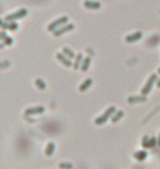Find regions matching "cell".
Here are the masks:
<instances>
[{"instance_id":"ba28073f","label":"cell","mask_w":160,"mask_h":169,"mask_svg":"<svg viewBox=\"0 0 160 169\" xmlns=\"http://www.w3.org/2000/svg\"><path fill=\"white\" fill-rule=\"evenodd\" d=\"M142 37H143L142 32H135V33H132V34L126 36V37H125V41H126L127 43H135V42H137V41L140 40Z\"/></svg>"},{"instance_id":"cb8c5ba5","label":"cell","mask_w":160,"mask_h":169,"mask_svg":"<svg viewBox=\"0 0 160 169\" xmlns=\"http://www.w3.org/2000/svg\"><path fill=\"white\" fill-rule=\"evenodd\" d=\"M155 143H156V140L155 138H150V148L155 146Z\"/></svg>"},{"instance_id":"603a6c76","label":"cell","mask_w":160,"mask_h":169,"mask_svg":"<svg viewBox=\"0 0 160 169\" xmlns=\"http://www.w3.org/2000/svg\"><path fill=\"white\" fill-rule=\"evenodd\" d=\"M7 37L8 36H7V34H6V32H1V34H0V39H1V41H4Z\"/></svg>"},{"instance_id":"4316f807","label":"cell","mask_w":160,"mask_h":169,"mask_svg":"<svg viewBox=\"0 0 160 169\" xmlns=\"http://www.w3.org/2000/svg\"><path fill=\"white\" fill-rule=\"evenodd\" d=\"M158 72H159V74H160V67H159V69H158Z\"/></svg>"},{"instance_id":"d4e9b609","label":"cell","mask_w":160,"mask_h":169,"mask_svg":"<svg viewBox=\"0 0 160 169\" xmlns=\"http://www.w3.org/2000/svg\"><path fill=\"white\" fill-rule=\"evenodd\" d=\"M157 87H158V88H160V79L157 80Z\"/></svg>"},{"instance_id":"d6986e66","label":"cell","mask_w":160,"mask_h":169,"mask_svg":"<svg viewBox=\"0 0 160 169\" xmlns=\"http://www.w3.org/2000/svg\"><path fill=\"white\" fill-rule=\"evenodd\" d=\"M35 85H36V87L40 90H44L45 88H46V83H45V81H44V80H42V79H36V80H35Z\"/></svg>"},{"instance_id":"7a4b0ae2","label":"cell","mask_w":160,"mask_h":169,"mask_svg":"<svg viewBox=\"0 0 160 169\" xmlns=\"http://www.w3.org/2000/svg\"><path fill=\"white\" fill-rule=\"evenodd\" d=\"M26 15H28V10H26V9H20V10L15 11L13 13H10V15H6L4 20L7 22H15V20L24 18Z\"/></svg>"},{"instance_id":"5b68a950","label":"cell","mask_w":160,"mask_h":169,"mask_svg":"<svg viewBox=\"0 0 160 169\" xmlns=\"http://www.w3.org/2000/svg\"><path fill=\"white\" fill-rule=\"evenodd\" d=\"M73 28H75V25H73V23H68V24L63 25L62 28H59L58 30H56V31H55L54 35L55 36H60V35H63V34L67 33V32H70L71 30H73Z\"/></svg>"},{"instance_id":"7402d4cb","label":"cell","mask_w":160,"mask_h":169,"mask_svg":"<svg viewBox=\"0 0 160 169\" xmlns=\"http://www.w3.org/2000/svg\"><path fill=\"white\" fill-rule=\"evenodd\" d=\"M4 45H12L13 40H12V37H9V36H8L7 39L4 41Z\"/></svg>"},{"instance_id":"ffe728a7","label":"cell","mask_w":160,"mask_h":169,"mask_svg":"<svg viewBox=\"0 0 160 169\" xmlns=\"http://www.w3.org/2000/svg\"><path fill=\"white\" fill-rule=\"evenodd\" d=\"M58 168L59 169H73V164H70V162H60L58 165Z\"/></svg>"},{"instance_id":"2e32d148","label":"cell","mask_w":160,"mask_h":169,"mask_svg":"<svg viewBox=\"0 0 160 169\" xmlns=\"http://www.w3.org/2000/svg\"><path fill=\"white\" fill-rule=\"evenodd\" d=\"M54 151H55V144L53 142H51V143H48L47 146H46L45 154L47 155V156H52V155L54 154Z\"/></svg>"},{"instance_id":"484cf974","label":"cell","mask_w":160,"mask_h":169,"mask_svg":"<svg viewBox=\"0 0 160 169\" xmlns=\"http://www.w3.org/2000/svg\"><path fill=\"white\" fill-rule=\"evenodd\" d=\"M158 145L160 146V135H159V137H158Z\"/></svg>"},{"instance_id":"44dd1931","label":"cell","mask_w":160,"mask_h":169,"mask_svg":"<svg viewBox=\"0 0 160 169\" xmlns=\"http://www.w3.org/2000/svg\"><path fill=\"white\" fill-rule=\"evenodd\" d=\"M143 146L145 148H150V138L148 136H144L143 138V142H142Z\"/></svg>"},{"instance_id":"8fae6325","label":"cell","mask_w":160,"mask_h":169,"mask_svg":"<svg viewBox=\"0 0 160 169\" xmlns=\"http://www.w3.org/2000/svg\"><path fill=\"white\" fill-rule=\"evenodd\" d=\"M147 100V97L145 94H140V96H133V97H128L127 101L128 103H139V102H145Z\"/></svg>"},{"instance_id":"4fadbf2b","label":"cell","mask_w":160,"mask_h":169,"mask_svg":"<svg viewBox=\"0 0 160 169\" xmlns=\"http://www.w3.org/2000/svg\"><path fill=\"white\" fill-rule=\"evenodd\" d=\"M147 156H148V154H147V151H138L134 154V157L137 159V160H139V162L145 160V159L147 158Z\"/></svg>"},{"instance_id":"3957f363","label":"cell","mask_w":160,"mask_h":169,"mask_svg":"<svg viewBox=\"0 0 160 169\" xmlns=\"http://www.w3.org/2000/svg\"><path fill=\"white\" fill-rule=\"evenodd\" d=\"M157 80H158V77H157V75H155V74L150 75L149 78H148V80L146 81V85L144 86V88H143L142 94H145V96H147V94H149L150 91H151V89H153V86L157 83Z\"/></svg>"},{"instance_id":"5bb4252c","label":"cell","mask_w":160,"mask_h":169,"mask_svg":"<svg viewBox=\"0 0 160 169\" xmlns=\"http://www.w3.org/2000/svg\"><path fill=\"white\" fill-rule=\"evenodd\" d=\"M84 56H82V54H78L76 56V58H75V64H73V68L78 69L79 67H81V65H82V61H84Z\"/></svg>"},{"instance_id":"30bf717a","label":"cell","mask_w":160,"mask_h":169,"mask_svg":"<svg viewBox=\"0 0 160 169\" xmlns=\"http://www.w3.org/2000/svg\"><path fill=\"white\" fill-rule=\"evenodd\" d=\"M84 8L87 9H90V10H98L101 8V4L98 2V1H91V0H86L84 2Z\"/></svg>"},{"instance_id":"9c48e42d","label":"cell","mask_w":160,"mask_h":169,"mask_svg":"<svg viewBox=\"0 0 160 169\" xmlns=\"http://www.w3.org/2000/svg\"><path fill=\"white\" fill-rule=\"evenodd\" d=\"M56 58H57V59H58V61H60L62 64L65 65L66 67H71V65H73V63H71V59L67 57L65 54L57 53V54H56Z\"/></svg>"},{"instance_id":"ac0fdd59","label":"cell","mask_w":160,"mask_h":169,"mask_svg":"<svg viewBox=\"0 0 160 169\" xmlns=\"http://www.w3.org/2000/svg\"><path fill=\"white\" fill-rule=\"evenodd\" d=\"M124 115V112L123 111H116L115 113H114V115L112 116V122L113 123H116L119 122L121 120V118Z\"/></svg>"},{"instance_id":"6da1fadb","label":"cell","mask_w":160,"mask_h":169,"mask_svg":"<svg viewBox=\"0 0 160 169\" xmlns=\"http://www.w3.org/2000/svg\"><path fill=\"white\" fill-rule=\"evenodd\" d=\"M116 112V108L115 107H110L105 110V112L103 113L102 115H100L99 118L95 120V123L97 125H102V124H104V123L108 121V120L114 115V113Z\"/></svg>"},{"instance_id":"7c38bea8","label":"cell","mask_w":160,"mask_h":169,"mask_svg":"<svg viewBox=\"0 0 160 169\" xmlns=\"http://www.w3.org/2000/svg\"><path fill=\"white\" fill-rule=\"evenodd\" d=\"M91 85H92V79H91V78H87V79L84 80V83L79 86V90L81 92H84V91H86V90H88L90 88Z\"/></svg>"},{"instance_id":"9a60e30c","label":"cell","mask_w":160,"mask_h":169,"mask_svg":"<svg viewBox=\"0 0 160 169\" xmlns=\"http://www.w3.org/2000/svg\"><path fill=\"white\" fill-rule=\"evenodd\" d=\"M90 64H91V57L88 56V57L84 58V61H82V65H81V67H80L81 70H82L84 72H87L88 69H89V67H90Z\"/></svg>"},{"instance_id":"277c9868","label":"cell","mask_w":160,"mask_h":169,"mask_svg":"<svg viewBox=\"0 0 160 169\" xmlns=\"http://www.w3.org/2000/svg\"><path fill=\"white\" fill-rule=\"evenodd\" d=\"M68 22V18L67 17H62V18H58L57 20H55V21H53L52 23H49L47 26V30L48 31H53V32H55L56 30H58V28H62L63 25H65L66 23Z\"/></svg>"},{"instance_id":"e0dca14e","label":"cell","mask_w":160,"mask_h":169,"mask_svg":"<svg viewBox=\"0 0 160 169\" xmlns=\"http://www.w3.org/2000/svg\"><path fill=\"white\" fill-rule=\"evenodd\" d=\"M63 53H64V54H65L68 58H70V59L76 58V55H75V53H73V52L70 50V48H68V47H64V48H63Z\"/></svg>"},{"instance_id":"52a82bcc","label":"cell","mask_w":160,"mask_h":169,"mask_svg":"<svg viewBox=\"0 0 160 169\" xmlns=\"http://www.w3.org/2000/svg\"><path fill=\"white\" fill-rule=\"evenodd\" d=\"M0 25L4 30H10V31H15V30L19 29L18 23H15V22H6L4 20H1L0 21Z\"/></svg>"},{"instance_id":"8992f818","label":"cell","mask_w":160,"mask_h":169,"mask_svg":"<svg viewBox=\"0 0 160 169\" xmlns=\"http://www.w3.org/2000/svg\"><path fill=\"white\" fill-rule=\"evenodd\" d=\"M44 111H45V108H44V107H41V105H39V107H33V108L26 109L25 111H24V115L30 116V115L42 114Z\"/></svg>"}]
</instances>
